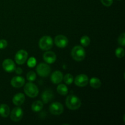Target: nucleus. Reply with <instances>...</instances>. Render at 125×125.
Segmentation results:
<instances>
[{"label":"nucleus","instance_id":"16","mask_svg":"<svg viewBox=\"0 0 125 125\" xmlns=\"http://www.w3.org/2000/svg\"><path fill=\"white\" fill-rule=\"evenodd\" d=\"M25 100V96L22 93H18L16 95H14V96L12 98V102L16 106H21L23 104V103L24 102Z\"/></svg>","mask_w":125,"mask_h":125},{"label":"nucleus","instance_id":"1","mask_svg":"<svg viewBox=\"0 0 125 125\" xmlns=\"http://www.w3.org/2000/svg\"><path fill=\"white\" fill-rule=\"evenodd\" d=\"M65 104L69 109L76 110L81 106V101L78 96L70 95H68L66 98Z\"/></svg>","mask_w":125,"mask_h":125},{"label":"nucleus","instance_id":"11","mask_svg":"<svg viewBox=\"0 0 125 125\" xmlns=\"http://www.w3.org/2000/svg\"><path fill=\"white\" fill-rule=\"evenodd\" d=\"M2 68L6 72L10 73L13 72L15 70L16 66L14 62L10 59H5L2 62Z\"/></svg>","mask_w":125,"mask_h":125},{"label":"nucleus","instance_id":"23","mask_svg":"<svg viewBox=\"0 0 125 125\" xmlns=\"http://www.w3.org/2000/svg\"><path fill=\"white\" fill-rule=\"evenodd\" d=\"M63 81H64L65 83L68 85H70V84H72L73 82V76L71 74H67L65 75L64 78H63Z\"/></svg>","mask_w":125,"mask_h":125},{"label":"nucleus","instance_id":"29","mask_svg":"<svg viewBox=\"0 0 125 125\" xmlns=\"http://www.w3.org/2000/svg\"><path fill=\"white\" fill-rule=\"evenodd\" d=\"M15 70L16 73L18 74H21L22 72H23V70H22L20 67H18V68H15Z\"/></svg>","mask_w":125,"mask_h":125},{"label":"nucleus","instance_id":"13","mask_svg":"<svg viewBox=\"0 0 125 125\" xmlns=\"http://www.w3.org/2000/svg\"><path fill=\"white\" fill-rule=\"evenodd\" d=\"M43 59L49 64L54 63L56 60V55L52 51H46L43 54Z\"/></svg>","mask_w":125,"mask_h":125},{"label":"nucleus","instance_id":"9","mask_svg":"<svg viewBox=\"0 0 125 125\" xmlns=\"http://www.w3.org/2000/svg\"><path fill=\"white\" fill-rule=\"evenodd\" d=\"M23 115V111L21 108L17 107L13 109L10 113V118L13 122H18L22 118Z\"/></svg>","mask_w":125,"mask_h":125},{"label":"nucleus","instance_id":"5","mask_svg":"<svg viewBox=\"0 0 125 125\" xmlns=\"http://www.w3.org/2000/svg\"><path fill=\"white\" fill-rule=\"evenodd\" d=\"M36 71L40 76L45 78L49 76L51 72V68L48 64L45 63H40L37 66Z\"/></svg>","mask_w":125,"mask_h":125},{"label":"nucleus","instance_id":"28","mask_svg":"<svg viewBox=\"0 0 125 125\" xmlns=\"http://www.w3.org/2000/svg\"><path fill=\"white\" fill-rule=\"evenodd\" d=\"M7 42L4 39L0 40V49H4L7 47Z\"/></svg>","mask_w":125,"mask_h":125},{"label":"nucleus","instance_id":"4","mask_svg":"<svg viewBox=\"0 0 125 125\" xmlns=\"http://www.w3.org/2000/svg\"><path fill=\"white\" fill-rule=\"evenodd\" d=\"M39 45L40 49L44 51H48L52 47L53 41L51 37L48 35H45L40 39Z\"/></svg>","mask_w":125,"mask_h":125},{"label":"nucleus","instance_id":"2","mask_svg":"<svg viewBox=\"0 0 125 125\" xmlns=\"http://www.w3.org/2000/svg\"><path fill=\"white\" fill-rule=\"evenodd\" d=\"M72 57L74 60L78 62L83 61L85 57V51L84 48L81 46H75L73 48L71 52Z\"/></svg>","mask_w":125,"mask_h":125},{"label":"nucleus","instance_id":"8","mask_svg":"<svg viewBox=\"0 0 125 125\" xmlns=\"http://www.w3.org/2000/svg\"><path fill=\"white\" fill-rule=\"evenodd\" d=\"M89 83V78L86 74H81L77 76L74 79V84L78 87L86 86Z\"/></svg>","mask_w":125,"mask_h":125},{"label":"nucleus","instance_id":"6","mask_svg":"<svg viewBox=\"0 0 125 125\" xmlns=\"http://www.w3.org/2000/svg\"><path fill=\"white\" fill-rule=\"evenodd\" d=\"M28 54L26 51L24 50H21L16 53L15 56V60L17 64L22 65L28 59Z\"/></svg>","mask_w":125,"mask_h":125},{"label":"nucleus","instance_id":"17","mask_svg":"<svg viewBox=\"0 0 125 125\" xmlns=\"http://www.w3.org/2000/svg\"><path fill=\"white\" fill-rule=\"evenodd\" d=\"M10 114V108L6 104H2L0 105V115L2 117H8Z\"/></svg>","mask_w":125,"mask_h":125},{"label":"nucleus","instance_id":"18","mask_svg":"<svg viewBox=\"0 0 125 125\" xmlns=\"http://www.w3.org/2000/svg\"><path fill=\"white\" fill-rule=\"evenodd\" d=\"M43 107V104L41 101H35L32 103L31 106V109L34 112H40Z\"/></svg>","mask_w":125,"mask_h":125},{"label":"nucleus","instance_id":"3","mask_svg":"<svg viewBox=\"0 0 125 125\" xmlns=\"http://www.w3.org/2000/svg\"><path fill=\"white\" fill-rule=\"evenodd\" d=\"M24 91L26 95L30 98H35L39 94V89L35 84L29 82L26 84L24 87Z\"/></svg>","mask_w":125,"mask_h":125},{"label":"nucleus","instance_id":"12","mask_svg":"<svg viewBox=\"0 0 125 125\" xmlns=\"http://www.w3.org/2000/svg\"><path fill=\"white\" fill-rule=\"evenodd\" d=\"M11 85L15 88H20L25 83V79L21 76H14L11 79Z\"/></svg>","mask_w":125,"mask_h":125},{"label":"nucleus","instance_id":"7","mask_svg":"<svg viewBox=\"0 0 125 125\" xmlns=\"http://www.w3.org/2000/svg\"><path fill=\"white\" fill-rule=\"evenodd\" d=\"M63 111V105L59 102H54L50 105V112L55 115H61Z\"/></svg>","mask_w":125,"mask_h":125},{"label":"nucleus","instance_id":"24","mask_svg":"<svg viewBox=\"0 0 125 125\" xmlns=\"http://www.w3.org/2000/svg\"><path fill=\"white\" fill-rule=\"evenodd\" d=\"M115 55L118 58H122L125 56V50L123 48H118L115 50Z\"/></svg>","mask_w":125,"mask_h":125},{"label":"nucleus","instance_id":"10","mask_svg":"<svg viewBox=\"0 0 125 125\" xmlns=\"http://www.w3.org/2000/svg\"><path fill=\"white\" fill-rule=\"evenodd\" d=\"M54 43L57 47L63 48L68 45V40L64 35H59L55 37Z\"/></svg>","mask_w":125,"mask_h":125},{"label":"nucleus","instance_id":"15","mask_svg":"<svg viewBox=\"0 0 125 125\" xmlns=\"http://www.w3.org/2000/svg\"><path fill=\"white\" fill-rule=\"evenodd\" d=\"M62 79H63V74L60 71H55L51 74V80L54 84H59Z\"/></svg>","mask_w":125,"mask_h":125},{"label":"nucleus","instance_id":"21","mask_svg":"<svg viewBox=\"0 0 125 125\" xmlns=\"http://www.w3.org/2000/svg\"><path fill=\"white\" fill-rule=\"evenodd\" d=\"M80 43L82 46H87L90 43V39L87 35H84L80 39Z\"/></svg>","mask_w":125,"mask_h":125},{"label":"nucleus","instance_id":"27","mask_svg":"<svg viewBox=\"0 0 125 125\" xmlns=\"http://www.w3.org/2000/svg\"><path fill=\"white\" fill-rule=\"evenodd\" d=\"M104 6L106 7H109L113 3V0H100Z\"/></svg>","mask_w":125,"mask_h":125},{"label":"nucleus","instance_id":"20","mask_svg":"<svg viewBox=\"0 0 125 125\" xmlns=\"http://www.w3.org/2000/svg\"><path fill=\"white\" fill-rule=\"evenodd\" d=\"M57 91L60 95H66L68 94V88L65 84H60L57 86Z\"/></svg>","mask_w":125,"mask_h":125},{"label":"nucleus","instance_id":"22","mask_svg":"<svg viewBox=\"0 0 125 125\" xmlns=\"http://www.w3.org/2000/svg\"><path fill=\"white\" fill-rule=\"evenodd\" d=\"M36 73L33 71H30L27 73V79L30 82L34 81L36 79Z\"/></svg>","mask_w":125,"mask_h":125},{"label":"nucleus","instance_id":"25","mask_svg":"<svg viewBox=\"0 0 125 125\" xmlns=\"http://www.w3.org/2000/svg\"><path fill=\"white\" fill-rule=\"evenodd\" d=\"M118 43L120 45H122V46H125V34L124 32L122 33V34L120 35L118 39Z\"/></svg>","mask_w":125,"mask_h":125},{"label":"nucleus","instance_id":"14","mask_svg":"<svg viewBox=\"0 0 125 125\" xmlns=\"http://www.w3.org/2000/svg\"><path fill=\"white\" fill-rule=\"evenodd\" d=\"M54 98V93L50 89L45 90L42 94V99L44 103L46 104Z\"/></svg>","mask_w":125,"mask_h":125},{"label":"nucleus","instance_id":"26","mask_svg":"<svg viewBox=\"0 0 125 125\" xmlns=\"http://www.w3.org/2000/svg\"><path fill=\"white\" fill-rule=\"evenodd\" d=\"M35 65H36V60H35V59L33 57L29 58L28 61V65L31 68H32V67H34Z\"/></svg>","mask_w":125,"mask_h":125},{"label":"nucleus","instance_id":"19","mask_svg":"<svg viewBox=\"0 0 125 125\" xmlns=\"http://www.w3.org/2000/svg\"><path fill=\"white\" fill-rule=\"evenodd\" d=\"M90 85L92 87L94 88V89H98L101 87V82L100 79L97 78H91L90 80Z\"/></svg>","mask_w":125,"mask_h":125}]
</instances>
